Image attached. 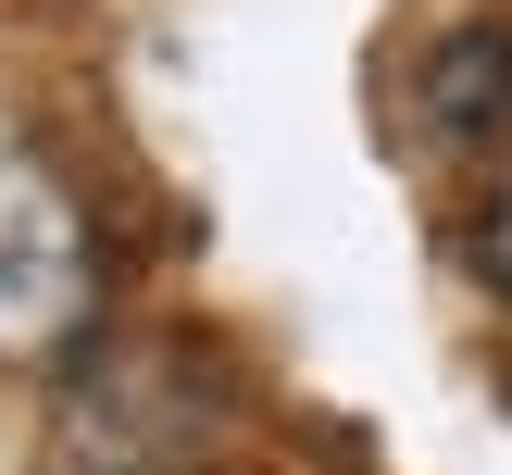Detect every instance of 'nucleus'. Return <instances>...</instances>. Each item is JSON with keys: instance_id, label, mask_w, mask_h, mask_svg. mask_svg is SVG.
I'll list each match as a JSON object with an SVG mask.
<instances>
[{"instance_id": "1", "label": "nucleus", "mask_w": 512, "mask_h": 475, "mask_svg": "<svg viewBox=\"0 0 512 475\" xmlns=\"http://www.w3.org/2000/svg\"><path fill=\"white\" fill-rule=\"evenodd\" d=\"M100 325V225L25 125H0V363H63Z\"/></svg>"}, {"instance_id": "2", "label": "nucleus", "mask_w": 512, "mask_h": 475, "mask_svg": "<svg viewBox=\"0 0 512 475\" xmlns=\"http://www.w3.org/2000/svg\"><path fill=\"white\" fill-rule=\"evenodd\" d=\"M425 113H438V138H512V38L500 25H475V38H450L438 63H425Z\"/></svg>"}, {"instance_id": "3", "label": "nucleus", "mask_w": 512, "mask_h": 475, "mask_svg": "<svg viewBox=\"0 0 512 475\" xmlns=\"http://www.w3.org/2000/svg\"><path fill=\"white\" fill-rule=\"evenodd\" d=\"M475 275H488V288H512V188L475 213Z\"/></svg>"}]
</instances>
